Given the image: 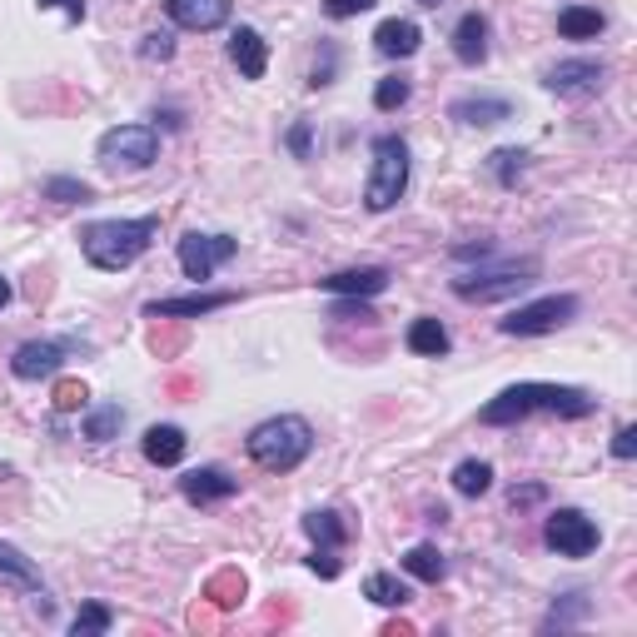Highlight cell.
Returning <instances> with one entry per match:
<instances>
[{
    "label": "cell",
    "mask_w": 637,
    "mask_h": 637,
    "mask_svg": "<svg viewBox=\"0 0 637 637\" xmlns=\"http://www.w3.org/2000/svg\"><path fill=\"white\" fill-rule=\"evenodd\" d=\"M528 413H558V419H588V413H598V399H592L588 389H573V384H508L498 399L484 403V413H478V424L488 428H508L519 424V419H528Z\"/></svg>",
    "instance_id": "6da1fadb"
},
{
    "label": "cell",
    "mask_w": 637,
    "mask_h": 637,
    "mask_svg": "<svg viewBox=\"0 0 637 637\" xmlns=\"http://www.w3.org/2000/svg\"><path fill=\"white\" fill-rule=\"evenodd\" d=\"M154 235H160V214H140V220H95V225L80 229V249L95 270L120 274L154 245Z\"/></svg>",
    "instance_id": "7a4b0ae2"
},
{
    "label": "cell",
    "mask_w": 637,
    "mask_h": 637,
    "mask_svg": "<svg viewBox=\"0 0 637 637\" xmlns=\"http://www.w3.org/2000/svg\"><path fill=\"white\" fill-rule=\"evenodd\" d=\"M245 449L264 473H295L299 463L309 459V449H314V428H309V419H299V413H279V419H264V424L245 438Z\"/></svg>",
    "instance_id": "3957f363"
},
{
    "label": "cell",
    "mask_w": 637,
    "mask_h": 637,
    "mask_svg": "<svg viewBox=\"0 0 637 637\" xmlns=\"http://www.w3.org/2000/svg\"><path fill=\"white\" fill-rule=\"evenodd\" d=\"M409 189V145L399 135H378L374 140V170H369V185H364V210L384 214L403 200Z\"/></svg>",
    "instance_id": "277c9868"
},
{
    "label": "cell",
    "mask_w": 637,
    "mask_h": 637,
    "mask_svg": "<svg viewBox=\"0 0 637 637\" xmlns=\"http://www.w3.org/2000/svg\"><path fill=\"white\" fill-rule=\"evenodd\" d=\"M154 154H160L154 125H115V130H105L100 145H95V160L105 170H145V165H154Z\"/></svg>",
    "instance_id": "5b68a950"
},
{
    "label": "cell",
    "mask_w": 637,
    "mask_h": 637,
    "mask_svg": "<svg viewBox=\"0 0 637 637\" xmlns=\"http://www.w3.org/2000/svg\"><path fill=\"white\" fill-rule=\"evenodd\" d=\"M533 274H538V260L498 264V270H478V274L453 279V295L469 299V304H494V299H508V295H519V289H528Z\"/></svg>",
    "instance_id": "8992f818"
},
{
    "label": "cell",
    "mask_w": 637,
    "mask_h": 637,
    "mask_svg": "<svg viewBox=\"0 0 637 637\" xmlns=\"http://www.w3.org/2000/svg\"><path fill=\"white\" fill-rule=\"evenodd\" d=\"M573 314H578V295H544V299H533V304H519L498 329H503L508 339H533V334L563 329Z\"/></svg>",
    "instance_id": "52a82bcc"
},
{
    "label": "cell",
    "mask_w": 637,
    "mask_h": 637,
    "mask_svg": "<svg viewBox=\"0 0 637 637\" xmlns=\"http://www.w3.org/2000/svg\"><path fill=\"white\" fill-rule=\"evenodd\" d=\"M544 538L558 558H588L598 548V523L583 508H558V513H548Z\"/></svg>",
    "instance_id": "ba28073f"
},
{
    "label": "cell",
    "mask_w": 637,
    "mask_h": 637,
    "mask_svg": "<svg viewBox=\"0 0 637 637\" xmlns=\"http://www.w3.org/2000/svg\"><path fill=\"white\" fill-rule=\"evenodd\" d=\"M239 254V239H229V235H185L179 239V270H185V279H210L220 264H229Z\"/></svg>",
    "instance_id": "9c48e42d"
},
{
    "label": "cell",
    "mask_w": 637,
    "mask_h": 637,
    "mask_svg": "<svg viewBox=\"0 0 637 637\" xmlns=\"http://www.w3.org/2000/svg\"><path fill=\"white\" fill-rule=\"evenodd\" d=\"M71 349H75V344H65V339H30V344H21V349H15L11 374H15V378H25V384L55 378Z\"/></svg>",
    "instance_id": "30bf717a"
},
{
    "label": "cell",
    "mask_w": 637,
    "mask_h": 637,
    "mask_svg": "<svg viewBox=\"0 0 637 637\" xmlns=\"http://www.w3.org/2000/svg\"><path fill=\"white\" fill-rule=\"evenodd\" d=\"M602 60H588V55H578V60H558L553 71L544 75V85L553 95H592L602 85Z\"/></svg>",
    "instance_id": "8fae6325"
},
{
    "label": "cell",
    "mask_w": 637,
    "mask_h": 637,
    "mask_svg": "<svg viewBox=\"0 0 637 637\" xmlns=\"http://www.w3.org/2000/svg\"><path fill=\"white\" fill-rule=\"evenodd\" d=\"M235 304V289H210V295H175V299H154L145 314L150 318H204L214 309Z\"/></svg>",
    "instance_id": "7c38bea8"
},
{
    "label": "cell",
    "mask_w": 637,
    "mask_h": 637,
    "mask_svg": "<svg viewBox=\"0 0 637 637\" xmlns=\"http://www.w3.org/2000/svg\"><path fill=\"white\" fill-rule=\"evenodd\" d=\"M179 494H185L189 503L210 508V503H225V498H235L239 494V478H229L225 469H189L185 478H179Z\"/></svg>",
    "instance_id": "4fadbf2b"
},
{
    "label": "cell",
    "mask_w": 637,
    "mask_h": 637,
    "mask_svg": "<svg viewBox=\"0 0 637 637\" xmlns=\"http://www.w3.org/2000/svg\"><path fill=\"white\" fill-rule=\"evenodd\" d=\"M179 30H220L229 21V0H165Z\"/></svg>",
    "instance_id": "5bb4252c"
},
{
    "label": "cell",
    "mask_w": 637,
    "mask_h": 637,
    "mask_svg": "<svg viewBox=\"0 0 637 637\" xmlns=\"http://www.w3.org/2000/svg\"><path fill=\"white\" fill-rule=\"evenodd\" d=\"M318 289H329L334 299H369V295H384L389 289V270H339L329 279H318Z\"/></svg>",
    "instance_id": "9a60e30c"
},
{
    "label": "cell",
    "mask_w": 637,
    "mask_h": 637,
    "mask_svg": "<svg viewBox=\"0 0 637 637\" xmlns=\"http://www.w3.org/2000/svg\"><path fill=\"white\" fill-rule=\"evenodd\" d=\"M229 60L239 65V75H245V80H264V71H270V46H264L260 30L239 25L235 40H229Z\"/></svg>",
    "instance_id": "2e32d148"
},
{
    "label": "cell",
    "mask_w": 637,
    "mask_h": 637,
    "mask_svg": "<svg viewBox=\"0 0 637 637\" xmlns=\"http://www.w3.org/2000/svg\"><path fill=\"white\" fill-rule=\"evenodd\" d=\"M449 120H459V125H503V120H513V105L498 100V95H463L449 105Z\"/></svg>",
    "instance_id": "e0dca14e"
},
{
    "label": "cell",
    "mask_w": 637,
    "mask_h": 637,
    "mask_svg": "<svg viewBox=\"0 0 637 637\" xmlns=\"http://www.w3.org/2000/svg\"><path fill=\"white\" fill-rule=\"evenodd\" d=\"M453 55H459L463 65H484L488 60V15L469 11L453 25Z\"/></svg>",
    "instance_id": "ac0fdd59"
},
{
    "label": "cell",
    "mask_w": 637,
    "mask_h": 637,
    "mask_svg": "<svg viewBox=\"0 0 637 637\" xmlns=\"http://www.w3.org/2000/svg\"><path fill=\"white\" fill-rule=\"evenodd\" d=\"M185 449H189L185 428H175V424H154V428H145V459L160 463V469H175V463L185 459Z\"/></svg>",
    "instance_id": "d6986e66"
},
{
    "label": "cell",
    "mask_w": 637,
    "mask_h": 637,
    "mask_svg": "<svg viewBox=\"0 0 637 637\" xmlns=\"http://www.w3.org/2000/svg\"><path fill=\"white\" fill-rule=\"evenodd\" d=\"M419 40H424V30H419L413 21H384L374 30L378 55H389V60H409L413 50H419Z\"/></svg>",
    "instance_id": "ffe728a7"
},
{
    "label": "cell",
    "mask_w": 637,
    "mask_h": 637,
    "mask_svg": "<svg viewBox=\"0 0 637 637\" xmlns=\"http://www.w3.org/2000/svg\"><path fill=\"white\" fill-rule=\"evenodd\" d=\"M608 30V15L592 11V5H567L558 11V36L563 40H598Z\"/></svg>",
    "instance_id": "44dd1931"
},
{
    "label": "cell",
    "mask_w": 637,
    "mask_h": 637,
    "mask_svg": "<svg viewBox=\"0 0 637 637\" xmlns=\"http://www.w3.org/2000/svg\"><path fill=\"white\" fill-rule=\"evenodd\" d=\"M304 533L314 538V548H334V553L349 544V523H344L334 508H314V513H304Z\"/></svg>",
    "instance_id": "7402d4cb"
},
{
    "label": "cell",
    "mask_w": 637,
    "mask_h": 637,
    "mask_svg": "<svg viewBox=\"0 0 637 637\" xmlns=\"http://www.w3.org/2000/svg\"><path fill=\"white\" fill-rule=\"evenodd\" d=\"M403 344H409L413 354H424V359H444L449 354V329L438 324V318H413L409 334H403Z\"/></svg>",
    "instance_id": "603a6c76"
},
{
    "label": "cell",
    "mask_w": 637,
    "mask_h": 637,
    "mask_svg": "<svg viewBox=\"0 0 637 637\" xmlns=\"http://www.w3.org/2000/svg\"><path fill=\"white\" fill-rule=\"evenodd\" d=\"M0 583H11V588H25V592H40V567L21 553V548L0 544Z\"/></svg>",
    "instance_id": "cb8c5ba5"
},
{
    "label": "cell",
    "mask_w": 637,
    "mask_h": 637,
    "mask_svg": "<svg viewBox=\"0 0 637 637\" xmlns=\"http://www.w3.org/2000/svg\"><path fill=\"white\" fill-rule=\"evenodd\" d=\"M364 598L378 602V608H409L413 588H409V583H399L394 573H369V578H364Z\"/></svg>",
    "instance_id": "d4e9b609"
},
{
    "label": "cell",
    "mask_w": 637,
    "mask_h": 637,
    "mask_svg": "<svg viewBox=\"0 0 637 637\" xmlns=\"http://www.w3.org/2000/svg\"><path fill=\"white\" fill-rule=\"evenodd\" d=\"M403 573L419 583H444V573H449V563H444V553H438L434 544H419L403 553Z\"/></svg>",
    "instance_id": "484cf974"
},
{
    "label": "cell",
    "mask_w": 637,
    "mask_h": 637,
    "mask_svg": "<svg viewBox=\"0 0 637 637\" xmlns=\"http://www.w3.org/2000/svg\"><path fill=\"white\" fill-rule=\"evenodd\" d=\"M453 488H459L463 498L488 494V488H494V463H484V459H463L459 469H453Z\"/></svg>",
    "instance_id": "4316f807"
},
{
    "label": "cell",
    "mask_w": 637,
    "mask_h": 637,
    "mask_svg": "<svg viewBox=\"0 0 637 637\" xmlns=\"http://www.w3.org/2000/svg\"><path fill=\"white\" fill-rule=\"evenodd\" d=\"M120 424H125V409L120 403H100V409L85 413V438L90 444H110L120 434Z\"/></svg>",
    "instance_id": "83f0119b"
},
{
    "label": "cell",
    "mask_w": 637,
    "mask_h": 637,
    "mask_svg": "<svg viewBox=\"0 0 637 637\" xmlns=\"http://www.w3.org/2000/svg\"><path fill=\"white\" fill-rule=\"evenodd\" d=\"M488 170H494V179L503 189H513L523 179V170H528V150H519V145H508V150H494L488 154Z\"/></svg>",
    "instance_id": "f1b7e54d"
},
{
    "label": "cell",
    "mask_w": 637,
    "mask_h": 637,
    "mask_svg": "<svg viewBox=\"0 0 637 637\" xmlns=\"http://www.w3.org/2000/svg\"><path fill=\"white\" fill-rule=\"evenodd\" d=\"M46 200L50 204H90L95 189L85 185V179H75V175H50L46 179Z\"/></svg>",
    "instance_id": "f546056e"
},
{
    "label": "cell",
    "mask_w": 637,
    "mask_h": 637,
    "mask_svg": "<svg viewBox=\"0 0 637 637\" xmlns=\"http://www.w3.org/2000/svg\"><path fill=\"white\" fill-rule=\"evenodd\" d=\"M204 598H210L214 608H235V602L245 598V573H239V567H225V573H214L210 588H204Z\"/></svg>",
    "instance_id": "4dcf8cb0"
},
{
    "label": "cell",
    "mask_w": 637,
    "mask_h": 637,
    "mask_svg": "<svg viewBox=\"0 0 637 637\" xmlns=\"http://www.w3.org/2000/svg\"><path fill=\"white\" fill-rule=\"evenodd\" d=\"M583 617H588V598H583V592H567V598L553 602V613L544 617V633H553V627H573V623H583Z\"/></svg>",
    "instance_id": "1f68e13d"
},
{
    "label": "cell",
    "mask_w": 637,
    "mask_h": 637,
    "mask_svg": "<svg viewBox=\"0 0 637 637\" xmlns=\"http://www.w3.org/2000/svg\"><path fill=\"white\" fill-rule=\"evenodd\" d=\"M409 90L413 85L403 80V75H384V80L374 85V110H384V115H394L399 105H409Z\"/></svg>",
    "instance_id": "d6a6232c"
},
{
    "label": "cell",
    "mask_w": 637,
    "mask_h": 637,
    "mask_svg": "<svg viewBox=\"0 0 637 637\" xmlns=\"http://www.w3.org/2000/svg\"><path fill=\"white\" fill-rule=\"evenodd\" d=\"M110 623H115V613H110L105 602H85L80 613H75L71 633L75 637H95V633H110Z\"/></svg>",
    "instance_id": "836d02e7"
},
{
    "label": "cell",
    "mask_w": 637,
    "mask_h": 637,
    "mask_svg": "<svg viewBox=\"0 0 637 637\" xmlns=\"http://www.w3.org/2000/svg\"><path fill=\"white\" fill-rule=\"evenodd\" d=\"M140 55L145 60H170V55H175V36H170V30H154V36H145Z\"/></svg>",
    "instance_id": "e575fe53"
},
{
    "label": "cell",
    "mask_w": 637,
    "mask_h": 637,
    "mask_svg": "<svg viewBox=\"0 0 637 637\" xmlns=\"http://www.w3.org/2000/svg\"><path fill=\"white\" fill-rule=\"evenodd\" d=\"M378 0H324V11H329V21H349V15L359 11H374Z\"/></svg>",
    "instance_id": "d590c367"
},
{
    "label": "cell",
    "mask_w": 637,
    "mask_h": 637,
    "mask_svg": "<svg viewBox=\"0 0 637 637\" xmlns=\"http://www.w3.org/2000/svg\"><path fill=\"white\" fill-rule=\"evenodd\" d=\"M55 409H85V384H75V378L55 384Z\"/></svg>",
    "instance_id": "8d00e7d4"
},
{
    "label": "cell",
    "mask_w": 637,
    "mask_h": 637,
    "mask_svg": "<svg viewBox=\"0 0 637 637\" xmlns=\"http://www.w3.org/2000/svg\"><path fill=\"white\" fill-rule=\"evenodd\" d=\"M334 65H339V50L324 46V55H318L314 75H309V85H314V90H318V85H329V80H334Z\"/></svg>",
    "instance_id": "74e56055"
},
{
    "label": "cell",
    "mask_w": 637,
    "mask_h": 637,
    "mask_svg": "<svg viewBox=\"0 0 637 637\" xmlns=\"http://www.w3.org/2000/svg\"><path fill=\"white\" fill-rule=\"evenodd\" d=\"M289 150H295L299 160H309V150H314V125H309V120H299L295 130H289Z\"/></svg>",
    "instance_id": "f35d334b"
},
{
    "label": "cell",
    "mask_w": 637,
    "mask_h": 637,
    "mask_svg": "<svg viewBox=\"0 0 637 637\" xmlns=\"http://www.w3.org/2000/svg\"><path fill=\"white\" fill-rule=\"evenodd\" d=\"M633 453H637V428L633 424H623V428H617V434H613V459H633Z\"/></svg>",
    "instance_id": "ab89813d"
},
{
    "label": "cell",
    "mask_w": 637,
    "mask_h": 637,
    "mask_svg": "<svg viewBox=\"0 0 637 637\" xmlns=\"http://www.w3.org/2000/svg\"><path fill=\"white\" fill-rule=\"evenodd\" d=\"M309 567H314L318 578H339V558H334V548H314Z\"/></svg>",
    "instance_id": "60d3db41"
},
{
    "label": "cell",
    "mask_w": 637,
    "mask_h": 637,
    "mask_svg": "<svg viewBox=\"0 0 637 637\" xmlns=\"http://www.w3.org/2000/svg\"><path fill=\"white\" fill-rule=\"evenodd\" d=\"M40 11H65L71 21H85V0H40Z\"/></svg>",
    "instance_id": "b9f144b4"
},
{
    "label": "cell",
    "mask_w": 637,
    "mask_h": 637,
    "mask_svg": "<svg viewBox=\"0 0 637 637\" xmlns=\"http://www.w3.org/2000/svg\"><path fill=\"white\" fill-rule=\"evenodd\" d=\"M508 503H513V508H528V503H544V488H538V484H528V488H513V494H508Z\"/></svg>",
    "instance_id": "7bdbcfd3"
},
{
    "label": "cell",
    "mask_w": 637,
    "mask_h": 637,
    "mask_svg": "<svg viewBox=\"0 0 637 637\" xmlns=\"http://www.w3.org/2000/svg\"><path fill=\"white\" fill-rule=\"evenodd\" d=\"M334 318H374V314H369V304H359V299H344V304H334Z\"/></svg>",
    "instance_id": "ee69618b"
},
{
    "label": "cell",
    "mask_w": 637,
    "mask_h": 637,
    "mask_svg": "<svg viewBox=\"0 0 637 637\" xmlns=\"http://www.w3.org/2000/svg\"><path fill=\"white\" fill-rule=\"evenodd\" d=\"M11 299H15V289H11V279H0V309L11 304Z\"/></svg>",
    "instance_id": "f6af8a7d"
},
{
    "label": "cell",
    "mask_w": 637,
    "mask_h": 637,
    "mask_svg": "<svg viewBox=\"0 0 637 637\" xmlns=\"http://www.w3.org/2000/svg\"><path fill=\"white\" fill-rule=\"evenodd\" d=\"M419 5H444V0H419Z\"/></svg>",
    "instance_id": "bcb514c9"
}]
</instances>
